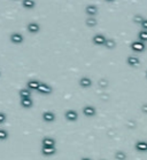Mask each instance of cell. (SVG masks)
<instances>
[{"label":"cell","mask_w":147,"mask_h":160,"mask_svg":"<svg viewBox=\"0 0 147 160\" xmlns=\"http://www.w3.org/2000/svg\"><path fill=\"white\" fill-rule=\"evenodd\" d=\"M57 145V141L54 137L45 136L42 140V146H55Z\"/></svg>","instance_id":"8fae6325"},{"label":"cell","mask_w":147,"mask_h":160,"mask_svg":"<svg viewBox=\"0 0 147 160\" xmlns=\"http://www.w3.org/2000/svg\"><path fill=\"white\" fill-rule=\"evenodd\" d=\"M20 104H21L22 108L30 109V108H32L33 101H32V99H22L21 101H20Z\"/></svg>","instance_id":"e0dca14e"},{"label":"cell","mask_w":147,"mask_h":160,"mask_svg":"<svg viewBox=\"0 0 147 160\" xmlns=\"http://www.w3.org/2000/svg\"><path fill=\"white\" fill-rule=\"evenodd\" d=\"M141 28H142V30H147V19H144V21L141 22Z\"/></svg>","instance_id":"4316f807"},{"label":"cell","mask_w":147,"mask_h":160,"mask_svg":"<svg viewBox=\"0 0 147 160\" xmlns=\"http://www.w3.org/2000/svg\"><path fill=\"white\" fill-rule=\"evenodd\" d=\"M85 23L87 26H91V28H92V26H95V25H97L98 21H97V19H95L94 16H89V17L86 19Z\"/></svg>","instance_id":"ffe728a7"},{"label":"cell","mask_w":147,"mask_h":160,"mask_svg":"<svg viewBox=\"0 0 147 160\" xmlns=\"http://www.w3.org/2000/svg\"><path fill=\"white\" fill-rule=\"evenodd\" d=\"M0 75H1V72H0Z\"/></svg>","instance_id":"d6a6232c"},{"label":"cell","mask_w":147,"mask_h":160,"mask_svg":"<svg viewBox=\"0 0 147 160\" xmlns=\"http://www.w3.org/2000/svg\"><path fill=\"white\" fill-rule=\"evenodd\" d=\"M27 30H28L30 33H38L40 31V25H39L37 22H30L27 25Z\"/></svg>","instance_id":"7c38bea8"},{"label":"cell","mask_w":147,"mask_h":160,"mask_svg":"<svg viewBox=\"0 0 147 160\" xmlns=\"http://www.w3.org/2000/svg\"><path fill=\"white\" fill-rule=\"evenodd\" d=\"M39 84H40V81H38L37 79H30L27 82V88L29 90H37L39 87Z\"/></svg>","instance_id":"5bb4252c"},{"label":"cell","mask_w":147,"mask_h":160,"mask_svg":"<svg viewBox=\"0 0 147 160\" xmlns=\"http://www.w3.org/2000/svg\"><path fill=\"white\" fill-rule=\"evenodd\" d=\"M134 149L136 151L140 152V153H146L147 152V141H137L134 143Z\"/></svg>","instance_id":"52a82bcc"},{"label":"cell","mask_w":147,"mask_h":160,"mask_svg":"<svg viewBox=\"0 0 147 160\" xmlns=\"http://www.w3.org/2000/svg\"><path fill=\"white\" fill-rule=\"evenodd\" d=\"M99 160H105V159H99Z\"/></svg>","instance_id":"1f68e13d"},{"label":"cell","mask_w":147,"mask_h":160,"mask_svg":"<svg viewBox=\"0 0 147 160\" xmlns=\"http://www.w3.org/2000/svg\"><path fill=\"white\" fill-rule=\"evenodd\" d=\"M57 153L55 146H42V155L45 157H51Z\"/></svg>","instance_id":"9c48e42d"},{"label":"cell","mask_w":147,"mask_h":160,"mask_svg":"<svg viewBox=\"0 0 147 160\" xmlns=\"http://www.w3.org/2000/svg\"><path fill=\"white\" fill-rule=\"evenodd\" d=\"M37 92L40 93V94H43V95H48L53 92V88L48 85V84H46V82H40Z\"/></svg>","instance_id":"8992f818"},{"label":"cell","mask_w":147,"mask_h":160,"mask_svg":"<svg viewBox=\"0 0 147 160\" xmlns=\"http://www.w3.org/2000/svg\"><path fill=\"white\" fill-rule=\"evenodd\" d=\"M64 118H66L67 121L74 123V121H76L77 119H78V113H77L76 110L69 109V110H67L66 112H64Z\"/></svg>","instance_id":"6da1fadb"},{"label":"cell","mask_w":147,"mask_h":160,"mask_svg":"<svg viewBox=\"0 0 147 160\" xmlns=\"http://www.w3.org/2000/svg\"><path fill=\"white\" fill-rule=\"evenodd\" d=\"M130 47H131V49H132L133 52L142 53V52H145V49H146V43L138 40V41H133V43H131Z\"/></svg>","instance_id":"7a4b0ae2"},{"label":"cell","mask_w":147,"mask_h":160,"mask_svg":"<svg viewBox=\"0 0 147 160\" xmlns=\"http://www.w3.org/2000/svg\"><path fill=\"white\" fill-rule=\"evenodd\" d=\"M85 12L87 15H90V16H94V15L98 14L99 8H98L95 5H87L85 7Z\"/></svg>","instance_id":"9a60e30c"},{"label":"cell","mask_w":147,"mask_h":160,"mask_svg":"<svg viewBox=\"0 0 147 160\" xmlns=\"http://www.w3.org/2000/svg\"><path fill=\"white\" fill-rule=\"evenodd\" d=\"M42 119H43L45 123H51L55 121L57 116H55V113L52 112V111H44L43 114H42Z\"/></svg>","instance_id":"277c9868"},{"label":"cell","mask_w":147,"mask_h":160,"mask_svg":"<svg viewBox=\"0 0 147 160\" xmlns=\"http://www.w3.org/2000/svg\"><path fill=\"white\" fill-rule=\"evenodd\" d=\"M8 136H9L8 132H7L6 129L0 128V141H6V140L8 138Z\"/></svg>","instance_id":"603a6c76"},{"label":"cell","mask_w":147,"mask_h":160,"mask_svg":"<svg viewBox=\"0 0 147 160\" xmlns=\"http://www.w3.org/2000/svg\"><path fill=\"white\" fill-rule=\"evenodd\" d=\"M104 46L106 48H108V49H113V48L116 47V43H115L114 39H112V38H106Z\"/></svg>","instance_id":"d6986e66"},{"label":"cell","mask_w":147,"mask_h":160,"mask_svg":"<svg viewBox=\"0 0 147 160\" xmlns=\"http://www.w3.org/2000/svg\"><path fill=\"white\" fill-rule=\"evenodd\" d=\"M138 39L139 41H142V43H147V30H141L138 33Z\"/></svg>","instance_id":"44dd1931"},{"label":"cell","mask_w":147,"mask_h":160,"mask_svg":"<svg viewBox=\"0 0 147 160\" xmlns=\"http://www.w3.org/2000/svg\"><path fill=\"white\" fill-rule=\"evenodd\" d=\"M106 1H108V2H113V1H115V0H106Z\"/></svg>","instance_id":"f546056e"},{"label":"cell","mask_w":147,"mask_h":160,"mask_svg":"<svg viewBox=\"0 0 147 160\" xmlns=\"http://www.w3.org/2000/svg\"><path fill=\"white\" fill-rule=\"evenodd\" d=\"M105 41H106V37L101 33H97L92 37V43L97 46H104Z\"/></svg>","instance_id":"ba28073f"},{"label":"cell","mask_w":147,"mask_h":160,"mask_svg":"<svg viewBox=\"0 0 147 160\" xmlns=\"http://www.w3.org/2000/svg\"><path fill=\"white\" fill-rule=\"evenodd\" d=\"M22 6L27 9H32L36 6V1L35 0H22Z\"/></svg>","instance_id":"ac0fdd59"},{"label":"cell","mask_w":147,"mask_h":160,"mask_svg":"<svg viewBox=\"0 0 147 160\" xmlns=\"http://www.w3.org/2000/svg\"><path fill=\"white\" fill-rule=\"evenodd\" d=\"M142 21H144V17H142V15L137 14V15H134V16H133V22H134V23L141 24Z\"/></svg>","instance_id":"cb8c5ba5"},{"label":"cell","mask_w":147,"mask_h":160,"mask_svg":"<svg viewBox=\"0 0 147 160\" xmlns=\"http://www.w3.org/2000/svg\"><path fill=\"white\" fill-rule=\"evenodd\" d=\"M141 111L145 113V114H147V103L142 104L141 105Z\"/></svg>","instance_id":"83f0119b"},{"label":"cell","mask_w":147,"mask_h":160,"mask_svg":"<svg viewBox=\"0 0 147 160\" xmlns=\"http://www.w3.org/2000/svg\"><path fill=\"white\" fill-rule=\"evenodd\" d=\"M115 159L116 160H125L127 159V153L123 151H116L115 152Z\"/></svg>","instance_id":"7402d4cb"},{"label":"cell","mask_w":147,"mask_h":160,"mask_svg":"<svg viewBox=\"0 0 147 160\" xmlns=\"http://www.w3.org/2000/svg\"><path fill=\"white\" fill-rule=\"evenodd\" d=\"M145 75H146V78H147V71H146V73H145Z\"/></svg>","instance_id":"4dcf8cb0"},{"label":"cell","mask_w":147,"mask_h":160,"mask_svg":"<svg viewBox=\"0 0 147 160\" xmlns=\"http://www.w3.org/2000/svg\"><path fill=\"white\" fill-rule=\"evenodd\" d=\"M78 84L81 86L82 88H90L91 86H92V79H91L90 77H82L81 79L78 80Z\"/></svg>","instance_id":"30bf717a"},{"label":"cell","mask_w":147,"mask_h":160,"mask_svg":"<svg viewBox=\"0 0 147 160\" xmlns=\"http://www.w3.org/2000/svg\"><path fill=\"white\" fill-rule=\"evenodd\" d=\"M9 39H10V41H12L13 43H15V45H20V43H22L24 41L23 34H22V33H20V32L10 33Z\"/></svg>","instance_id":"5b68a950"},{"label":"cell","mask_w":147,"mask_h":160,"mask_svg":"<svg viewBox=\"0 0 147 160\" xmlns=\"http://www.w3.org/2000/svg\"><path fill=\"white\" fill-rule=\"evenodd\" d=\"M99 84H100V86H101V87H106V86L108 85V81H107L106 79H100Z\"/></svg>","instance_id":"484cf974"},{"label":"cell","mask_w":147,"mask_h":160,"mask_svg":"<svg viewBox=\"0 0 147 160\" xmlns=\"http://www.w3.org/2000/svg\"><path fill=\"white\" fill-rule=\"evenodd\" d=\"M82 112H83V114H84L85 117L92 118L97 114V109H95L93 105H85V106H83V109H82Z\"/></svg>","instance_id":"3957f363"},{"label":"cell","mask_w":147,"mask_h":160,"mask_svg":"<svg viewBox=\"0 0 147 160\" xmlns=\"http://www.w3.org/2000/svg\"><path fill=\"white\" fill-rule=\"evenodd\" d=\"M127 63H128L130 66H138L140 64V58L136 55H130V56L127 57Z\"/></svg>","instance_id":"4fadbf2b"},{"label":"cell","mask_w":147,"mask_h":160,"mask_svg":"<svg viewBox=\"0 0 147 160\" xmlns=\"http://www.w3.org/2000/svg\"><path fill=\"white\" fill-rule=\"evenodd\" d=\"M6 119H7V116H6L4 112H0V125L1 123H4L6 121Z\"/></svg>","instance_id":"d4e9b609"},{"label":"cell","mask_w":147,"mask_h":160,"mask_svg":"<svg viewBox=\"0 0 147 160\" xmlns=\"http://www.w3.org/2000/svg\"><path fill=\"white\" fill-rule=\"evenodd\" d=\"M20 99H31V90H29L27 87L25 88H21L19 90Z\"/></svg>","instance_id":"2e32d148"},{"label":"cell","mask_w":147,"mask_h":160,"mask_svg":"<svg viewBox=\"0 0 147 160\" xmlns=\"http://www.w3.org/2000/svg\"><path fill=\"white\" fill-rule=\"evenodd\" d=\"M81 160H92V159L89 158V157H83V158H81Z\"/></svg>","instance_id":"f1b7e54d"}]
</instances>
